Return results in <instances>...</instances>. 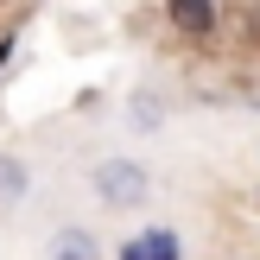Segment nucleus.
I'll list each match as a JSON object with an SVG mask.
<instances>
[{
	"label": "nucleus",
	"instance_id": "1",
	"mask_svg": "<svg viewBox=\"0 0 260 260\" xmlns=\"http://www.w3.org/2000/svg\"><path fill=\"white\" fill-rule=\"evenodd\" d=\"M172 25H184V32H210L216 13L203 7V0H178V7H172Z\"/></svg>",
	"mask_w": 260,
	"mask_h": 260
},
{
	"label": "nucleus",
	"instance_id": "2",
	"mask_svg": "<svg viewBox=\"0 0 260 260\" xmlns=\"http://www.w3.org/2000/svg\"><path fill=\"white\" fill-rule=\"evenodd\" d=\"M127 260H172V235H152L146 248H127Z\"/></svg>",
	"mask_w": 260,
	"mask_h": 260
}]
</instances>
